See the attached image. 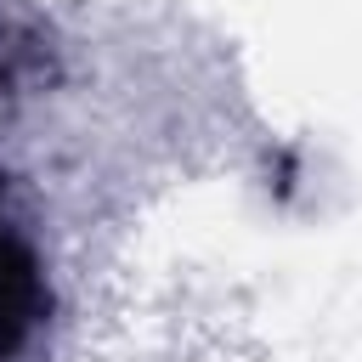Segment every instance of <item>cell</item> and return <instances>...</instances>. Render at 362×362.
Returning a JSON list of instances; mask_svg holds the SVG:
<instances>
[{"mask_svg":"<svg viewBox=\"0 0 362 362\" xmlns=\"http://www.w3.org/2000/svg\"><path fill=\"white\" fill-rule=\"evenodd\" d=\"M34 317H40V272H34V255L0 221V362L28 339Z\"/></svg>","mask_w":362,"mask_h":362,"instance_id":"6da1fadb","label":"cell"}]
</instances>
